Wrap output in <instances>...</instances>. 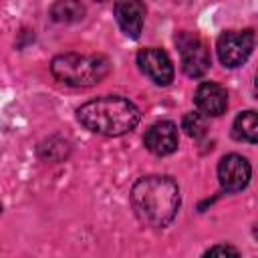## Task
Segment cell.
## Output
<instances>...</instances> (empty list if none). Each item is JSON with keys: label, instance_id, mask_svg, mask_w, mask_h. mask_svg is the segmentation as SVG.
<instances>
[{"label": "cell", "instance_id": "4", "mask_svg": "<svg viewBox=\"0 0 258 258\" xmlns=\"http://www.w3.org/2000/svg\"><path fill=\"white\" fill-rule=\"evenodd\" d=\"M175 44L181 56V69L187 77L200 79L210 69V50L208 44L196 32H179L175 36Z\"/></svg>", "mask_w": 258, "mask_h": 258}, {"label": "cell", "instance_id": "13", "mask_svg": "<svg viewBox=\"0 0 258 258\" xmlns=\"http://www.w3.org/2000/svg\"><path fill=\"white\" fill-rule=\"evenodd\" d=\"M181 127L185 129V133L194 139L202 137L206 133V117L202 113H187L181 121Z\"/></svg>", "mask_w": 258, "mask_h": 258}, {"label": "cell", "instance_id": "11", "mask_svg": "<svg viewBox=\"0 0 258 258\" xmlns=\"http://www.w3.org/2000/svg\"><path fill=\"white\" fill-rule=\"evenodd\" d=\"M85 4L81 0H56L50 6V16L54 22H79L85 18Z\"/></svg>", "mask_w": 258, "mask_h": 258}, {"label": "cell", "instance_id": "9", "mask_svg": "<svg viewBox=\"0 0 258 258\" xmlns=\"http://www.w3.org/2000/svg\"><path fill=\"white\" fill-rule=\"evenodd\" d=\"M194 103L198 107V113L204 117H218L228 107V93L218 83H202L196 89Z\"/></svg>", "mask_w": 258, "mask_h": 258}, {"label": "cell", "instance_id": "5", "mask_svg": "<svg viewBox=\"0 0 258 258\" xmlns=\"http://www.w3.org/2000/svg\"><path fill=\"white\" fill-rule=\"evenodd\" d=\"M254 48V32L252 30H226L220 34L216 42L218 58L224 67H240L248 60Z\"/></svg>", "mask_w": 258, "mask_h": 258}, {"label": "cell", "instance_id": "16", "mask_svg": "<svg viewBox=\"0 0 258 258\" xmlns=\"http://www.w3.org/2000/svg\"><path fill=\"white\" fill-rule=\"evenodd\" d=\"M0 214H2V206H0Z\"/></svg>", "mask_w": 258, "mask_h": 258}, {"label": "cell", "instance_id": "14", "mask_svg": "<svg viewBox=\"0 0 258 258\" xmlns=\"http://www.w3.org/2000/svg\"><path fill=\"white\" fill-rule=\"evenodd\" d=\"M228 254L238 256L240 252L234 246H212L210 250H206V256H228Z\"/></svg>", "mask_w": 258, "mask_h": 258}, {"label": "cell", "instance_id": "15", "mask_svg": "<svg viewBox=\"0 0 258 258\" xmlns=\"http://www.w3.org/2000/svg\"><path fill=\"white\" fill-rule=\"evenodd\" d=\"M97 2H105V0H97Z\"/></svg>", "mask_w": 258, "mask_h": 258}, {"label": "cell", "instance_id": "8", "mask_svg": "<svg viewBox=\"0 0 258 258\" xmlns=\"http://www.w3.org/2000/svg\"><path fill=\"white\" fill-rule=\"evenodd\" d=\"M177 127L171 121H157L153 123L143 137L145 147L155 155H169L177 149Z\"/></svg>", "mask_w": 258, "mask_h": 258}, {"label": "cell", "instance_id": "7", "mask_svg": "<svg viewBox=\"0 0 258 258\" xmlns=\"http://www.w3.org/2000/svg\"><path fill=\"white\" fill-rule=\"evenodd\" d=\"M252 175L250 161L238 153L224 155L218 165V179L226 191H240L248 185Z\"/></svg>", "mask_w": 258, "mask_h": 258}, {"label": "cell", "instance_id": "1", "mask_svg": "<svg viewBox=\"0 0 258 258\" xmlns=\"http://www.w3.org/2000/svg\"><path fill=\"white\" fill-rule=\"evenodd\" d=\"M129 198L139 222L151 228H165L179 208V187L167 175H147L137 179Z\"/></svg>", "mask_w": 258, "mask_h": 258}, {"label": "cell", "instance_id": "12", "mask_svg": "<svg viewBox=\"0 0 258 258\" xmlns=\"http://www.w3.org/2000/svg\"><path fill=\"white\" fill-rule=\"evenodd\" d=\"M232 133L238 141L256 143L258 141V115L256 111H244L234 119Z\"/></svg>", "mask_w": 258, "mask_h": 258}, {"label": "cell", "instance_id": "2", "mask_svg": "<svg viewBox=\"0 0 258 258\" xmlns=\"http://www.w3.org/2000/svg\"><path fill=\"white\" fill-rule=\"evenodd\" d=\"M139 109L129 99L117 95L93 99L81 105L77 111V119L83 127L107 137H119L133 131L139 123Z\"/></svg>", "mask_w": 258, "mask_h": 258}, {"label": "cell", "instance_id": "6", "mask_svg": "<svg viewBox=\"0 0 258 258\" xmlns=\"http://www.w3.org/2000/svg\"><path fill=\"white\" fill-rule=\"evenodd\" d=\"M137 64L145 77H149L155 85H169L173 81V64L165 50L161 48H141L137 52Z\"/></svg>", "mask_w": 258, "mask_h": 258}, {"label": "cell", "instance_id": "10", "mask_svg": "<svg viewBox=\"0 0 258 258\" xmlns=\"http://www.w3.org/2000/svg\"><path fill=\"white\" fill-rule=\"evenodd\" d=\"M115 18L129 38H139L145 18V4L141 0H117Z\"/></svg>", "mask_w": 258, "mask_h": 258}, {"label": "cell", "instance_id": "3", "mask_svg": "<svg viewBox=\"0 0 258 258\" xmlns=\"http://www.w3.org/2000/svg\"><path fill=\"white\" fill-rule=\"evenodd\" d=\"M50 73L56 81L69 87H93L109 75V60L101 54H58L50 62Z\"/></svg>", "mask_w": 258, "mask_h": 258}]
</instances>
